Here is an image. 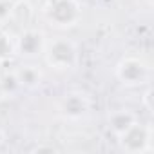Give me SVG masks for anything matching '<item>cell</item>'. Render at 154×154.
<instances>
[{"instance_id":"4","label":"cell","mask_w":154,"mask_h":154,"mask_svg":"<svg viewBox=\"0 0 154 154\" xmlns=\"http://www.w3.org/2000/svg\"><path fill=\"white\" fill-rule=\"evenodd\" d=\"M11 2L13 4H18V2H24V0H11Z\"/></svg>"},{"instance_id":"3","label":"cell","mask_w":154,"mask_h":154,"mask_svg":"<svg viewBox=\"0 0 154 154\" xmlns=\"http://www.w3.org/2000/svg\"><path fill=\"white\" fill-rule=\"evenodd\" d=\"M2 94H4V85L0 84V96H2Z\"/></svg>"},{"instance_id":"2","label":"cell","mask_w":154,"mask_h":154,"mask_svg":"<svg viewBox=\"0 0 154 154\" xmlns=\"http://www.w3.org/2000/svg\"><path fill=\"white\" fill-rule=\"evenodd\" d=\"M17 82L22 85H35L36 82H40V72L33 65H26L17 72Z\"/></svg>"},{"instance_id":"1","label":"cell","mask_w":154,"mask_h":154,"mask_svg":"<svg viewBox=\"0 0 154 154\" xmlns=\"http://www.w3.org/2000/svg\"><path fill=\"white\" fill-rule=\"evenodd\" d=\"M76 56V49L69 40H56L47 49V62L56 69H67Z\"/></svg>"}]
</instances>
